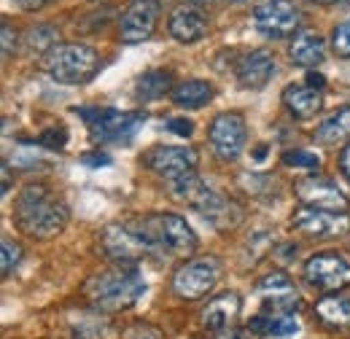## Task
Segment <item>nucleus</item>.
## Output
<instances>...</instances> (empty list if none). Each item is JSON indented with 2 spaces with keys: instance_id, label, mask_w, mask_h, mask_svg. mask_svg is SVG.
Wrapping results in <instances>:
<instances>
[{
  "instance_id": "f257e3e1",
  "label": "nucleus",
  "mask_w": 350,
  "mask_h": 339,
  "mask_svg": "<svg viewBox=\"0 0 350 339\" xmlns=\"http://www.w3.org/2000/svg\"><path fill=\"white\" fill-rule=\"evenodd\" d=\"M68 205L44 183H30L14 202V226L33 240L57 237L68 223Z\"/></svg>"
},
{
  "instance_id": "f03ea898",
  "label": "nucleus",
  "mask_w": 350,
  "mask_h": 339,
  "mask_svg": "<svg viewBox=\"0 0 350 339\" xmlns=\"http://www.w3.org/2000/svg\"><path fill=\"white\" fill-rule=\"evenodd\" d=\"M146 291V280L137 267L116 264L113 269L97 272L84 283V297L100 312H122L135 307Z\"/></svg>"
},
{
  "instance_id": "7ed1b4c3",
  "label": "nucleus",
  "mask_w": 350,
  "mask_h": 339,
  "mask_svg": "<svg viewBox=\"0 0 350 339\" xmlns=\"http://www.w3.org/2000/svg\"><path fill=\"white\" fill-rule=\"evenodd\" d=\"M44 70L62 86L89 84L100 73V54L87 43H59L44 57Z\"/></svg>"
},
{
  "instance_id": "20e7f679",
  "label": "nucleus",
  "mask_w": 350,
  "mask_h": 339,
  "mask_svg": "<svg viewBox=\"0 0 350 339\" xmlns=\"http://www.w3.org/2000/svg\"><path fill=\"white\" fill-rule=\"evenodd\" d=\"M137 229L143 232V237L151 243V248L157 254L191 256L197 251V245H200L194 229L186 223V218H180L175 213L146 215L143 221H137Z\"/></svg>"
},
{
  "instance_id": "39448f33",
  "label": "nucleus",
  "mask_w": 350,
  "mask_h": 339,
  "mask_svg": "<svg viewBox=\"0 0 350 339\" xmlns=\"http://www.w3.org/2000/svg\"><path fill=\"white\" fill-rule=\"evenodd\" d=\"M89 124V135L94 143H130L135 132L143 127L146 116L137 111H108V108H76Z\"/></svg>"
},
{
  "instance_id": "423d86ee",
  "label": "nucleus",
  "mask_w": 350,
  "mask_h": 339,
  "mask_svg": "<svg viewBox=\"0 0 350 339\" xmlns=\"http://www.w3.org/2000/svg\"><path fill=\"white\" fill-rule=\"evenodd\" d=\"M100 248L113 264H127V267H137V261L157 254L151 243L143 237V232L137 229V223L135 226H127V223L105 226L100 234Z\"/></svg>"
},
{
  "instance_id": "0eeeda50",
  "label": "nucleus",
  "mask_w": 350,
  "mask_h": 339,
  "mask_svg": "<svg viewBox=\"0 0 350 339\" xmlns=\"http://www.w3.org/2000/svg\"><path fill=\"white\" fill-rule=\"evenodd\" d=\"M221 277V261L216 256L191 258L183 267H178L173 275V294L183 301H197L208 297Z\"/></svg>"
},
{
  "instance_id": "6e6552de",
  "label": "nucleus",
  "mask_w": 350,
  "mask_h": 339,
  "mask_svg": "<svg viewBox=\"0 0 350 339\" xmlns=\"http://www.w3.org/2000/svg\"><path fill=\"white\" fill-rule=\"evenodd\" d=\"M208 143L213 148V154L224 162H234L245 143H248V127H245V116L237 111H224L219 113L211 127H208Z\"/></svg>"
},
{
  "instance_id": "1a4fd4ad",
  "label": "nucleus",
  "mask_w": 350,
  "mask_h": 339,
  "mask_svg": "<svg viewBox=\"0 0 350 339\" xmlns=\"http://www.w3.org/2000/svg\"><path fill=\"white\" fill-rule=\"evenodd\" d=\"M254 25L267 38H288L302 25V11L294 0H264L254 8Z\"/></svg>"
},
{
  "instance_id": "9d476101",
  "label": "nucleus",
  "mask_w": 350,
  "mask_h": 339,
  "mask_svg": "<svg viewBox=\"0 0 350 339\" xmlns=\"http://www.w3.org/2000/svg\"><path fill=\"white\" fill-rule=\"evenodd\" d=\"M143 167H148L151 172L162 175L165 180H173V178H180L186 172H194L197 165H200V154L194 146H151L143 157H140Z\"/></svg>"
},
{
  "instance_id": "9b49d317",
  "label": "nucleus",
  "mask_w": 350,
  "mask_h": 339,
  "mask_svg": "<svg viewBox=\"0 0 350 339\" xmlns=\"http://www.w3.org/2000/svg\"><path fill=\"white\" fill-rule=\"evenodd\" d=\"M159 16H162V3L159 0H130L127 8L119 16V41H148L157 33Z\"/></svg>"
},
{
  "instance_id": "f8f14e48",
  "label": "nucleus",
  "mask_w": 350,
  "mask_h": 339,
  "mask_svg": "<svg viewBox=\"0 0 350 339\" xmlns=\"http://www.w3.org/2000/svg\"><path fill=\"white\" fill-rule=\"evenodd\" d=\"M305 280L321 294H337L350 286V264L337 254H315L305 261Z\"/></svg>"
},
{
  "instance_id": "ddd939ff",
  "label": "nucleus",
  "mask_w": 350,
  "mask_h": 339,
  "mask_svg": "<svg viewBox=\"0 0 350 339\" xmlns=\"http://www.w3.org/2000/svg\"><path fill=\"white\" fill-rule=\"evenodd\" d=\"M262 297V312L264 315H297L302 307V299L297 294L291 277L286 272H269L264 275L256 286Z\"/></svg>"
},
{
  "instance_id": "4468645a",
  "label": "nucleus",
  "mask_w": 350,
  "mask_h": 339,
  "mask_svg": "<svg viewBox=\"0 0 350 339\" xmlns=\"http://www.w3.org/2000/svg\"><path fill=\"white\" fill-rule=\"evenodd\" d=\"M291 226L315 240H332L342 237L350 232V215L348 213H332V211H315V208H297L291 215Z\"/></svg>"
},
{
  "instance_id": "2eb2a0df",
  "label": "nucleus",
  "mask_w": 350,
  "mask_h": 339,
  "mask_svg": "<svg viewBox=\"0 0 350 339\" xmlns=\"http://www.w3.org/2000/svg\"><path fill=\"white\" fill-rule=\"evenodd\" d=\"M299 202L305 208H315V211H332V213H348L350 202L348 197L337 189V183H332L329 178H302L297 186H294Z\"/></svg>"
},
{
  "instance_id": "dca6fc26",
  "label": "nucleus",
  "mask_w": 350,
  "mask_h": 339,
  "mask_svg": "<svg viewBox=\"0 0 350 339\" xmlns=\"http://www.w3.org/2000/svg\"><path fill=\"white\" fill-rule=\"evenodd\" d=\"M167 30L178 43H197L208 36V14L197 5V3H186L178 5L170 19H167Z\"/></svg>"
},
{
  "instance_id": "f3484780",
  "label": "nucleus",
  "mask_w": 350,
  "mask_h": 339,
  "mask_svg": "<svg viewBox=\"0 0 350 339\" xmlns=\"http://www.w3.org/2000/svg\"><path fill=\"white\" fill-rule=\"evenodd\" d=\"M275 73V57L269 49H254L237 62V84L243 89H264Z\"/></svg>"
},
{
  "instance_id": "a211bd4d",
  "label": "nucleus",
  "mask_w": 350,
  "mask_h": 339,
  "mask_svg": "<svg viewBox=\"0 0 350 339\" xmlns=\"http://www.w3.org/2000/svg\"><path fill=\"white\" fill-rule=\"evenodd\" d=\"M240 310H243V299L240 294H234V291H224L219 297H213L205 307H202V312H200V321H202V329H208V331H226V329H232V323H234V318L240 315Z\"/></svg>"
},
{
  "instance_id": "6ab92c4d",
  "label": "nucleus",
  "mask_w": 350,
  "mask_h": 339,
  "mask_svg": "<svg viewBox=\"0 0 350 339\" xmlns=\"http://www.w3.org/2000/svg\"><path fill=\"white\" fill-rule=\"evenodd\" d=\"M167 191H170V197H173L175 202L189 205V208H194L197 213H202V208L211 202V197H213L216 189H211V186L197 175V170H194V172H186V175H180V178L167 180Z\"/></svg>"
},
{
  "instance_id": "aec40b11",
  "label": "nucleus",
  "mask_w": 350,
  "mask_h": 339,
  "mask_svg": "<svg viewBox=\"0 0 350 339\" xmlns=\"http://www.w3.org/2000/svg\"><path fill=\"white\" fill-rule=\"evenodd\" d=\"M283 103L294 119L302 122L315 119V113H321L323 108V89L310 84H291L283 89Z\"/></svg>"
},
{
  "instance_id": "412c9836",
  "label": "nucleus",
  "mask_w": 350,
  "mask_h": 339,
  "mask_svg": "<svg viewBox=\"0 0 350 339\" xmlns=\"http://www.w3.org/2000/svg\"><path fill=\"white\" fill-rule=\"evenodd\" d=\"M202 215H205L208 223H213L216 229L226 232V229H234V226L243 221V208H240L232 197H226V194H221V191H213L211 202L202 208Z\"/></svg>"
},
{
  "instance_id": "4be33fe9",
  "label": "nucleus",
  "mask_w": 350,
  "mask_h": 339,
  "mask_svg": "<svg viewBox=\"0 0 350 339\" xmlns=\"http://www.w3.org/2000/svg\"><path fill=\"white\" fill-rule=\"evenodd\" d=\"M288 57L299 68H315L326 59V41L318 33H299L288 46Z\"/></svg>"
},
{
  "instance_id": "5701e85b",
  "label": "nucleus",
  "mask_w": 350,
  "mask_h": 339,
  "mask_svg": "<svg viewBox=\"0 0 350 339\" xmlns=\"http://www.w3.org/2000/svg\"><path fill=\"white\" fill-rule=\"evenodd\" d=\"M165 94H173V73L170 70H148L137 79L135 86V97L140 103H154V100H162Z\"/></svg>"
},
{
  "instance_id": "b1692460",
  "label": "nucleus",
  "mask_w": 350,
  "mask_h": 339,
  "mask_svg": "<svg viewBox=\"0 0 350 339\" xmlns=\"http://www.w3.org/2000/svg\"><path fill=\"white\" fill-rule=\"evenodd\" d=\"M213 100V86L202 79H189V81H180L173 89V103L178 108H189V111H197L202 105H208Z\"/></svg>"
},
{
  "instance_id": "393cba45",
  "label": "nucleus",
  "mask_w": 350,
  "mask_h": 339,
  "mask_svg": "<svg viewBox=\"0 0 350 339\" xmlns=\"http://www.w3.org/2000/svg\"><path fill=\"white\" fill-rule=\"evenodd\" d=\"M251 331H256L259 337H294L299 331L297 315H256L245 323Z\"/></svg>"
},
{
  "instance_id": "a878e982",
  "label": "nucleus",
  "mask_w": 350,
  "mask_h": 339,
  "mask_svg": "<svg viewBox=\"0 0 350 339\" xmlns=\"http://www.w3.org/2000/svg\"><path fill=\"white\" fill-rule=\"evenodd\" d=\"M315 315L329 329H350V299L323 297L315 301Z\"/></svg>"
},
{
  "instance_id": "bb28decb",
  "label": "nucleus",
  "mask_w": 350,
  "mask_h": 339,
  "mask_svg": "<svg viewBox=\"0 0 350 339\" xmlns=\"http://www.w3.org/2000/svg\"><path fill=\"white\" fill-rule=\"evenodd\" d=\"M315 140H318L321 146H340V143L350 140V105L340 108V111L332 113L323 124H318Z\"/></svg>"
},
{
  "instance_id": "cd10ccee",
  "label": "nucleus",
  "mask_w": 350,
  "mask_h": 339,
  "mask_svg": "<svg viewBox=\"0 0 350 339\" xmlns=\"http://www.w3.org/2000/svg\"><path fill=\"white\" fill-rule=\"evenodd\" d=\"M59 30L57 27H51V25H38V27H33L30 33H27V46H30V51H44V57L51 51V49H57L59 43Z\"/></svg>"
},
{
  "instance_id": "c85d7f7f",
  "label": "nucleus",
  "mask_w": 350,
  "mask_h": 339,
  "mask_svg": "<svg viewBox=\"0 0 350 339\" xmlns=\"http://www.w3.org/2000/svg\"><path fill=\"white\" fill-rule=\"evenodd\" d=\"M283 165L286 167H297V170H318L321 167V159L315 157V154H310V151H299V148H294V151H286L283 154Z\"/></svg>"
},
{
  "instance_id": "c756f323",
  "label": "nucleus",
  "mask_w": 350,
  "mask_h": 339,
  "mask_svg": "<svg viewBox=\"0 0 350 339\" xmlns=\"http://www.w3.org/2000/svg\"><path fill=\"white\" fill-rule=\"evenodd\" d=\"M332 49H334L337 57L350 59V19L332 30Z\"/></svg>"
},
{
  "instance_id": "7c9ffc66",
  "label": "nucleus",
  "mask_w": 350,
  "mask_h": 339,
  "mask_svg": "<svg viewBox=\"0 0 350 339\" xmlns=\"http://www.w3.org/2000/svg\"><path fill=\"white\" fill-rule=\"evenodd\" d=\"M122 339H165V334L151 323H130L122 331Z\"/></svg>"
},
{
  "instance_id": "2f4dec72",
  "label": "nucleus",
  "mask_w": 350,
  "mask_h": 339,
  "mask_svg": "<svg viewBox=\"0 0 350 339\" xmlns=\"http://www.w3.org/2000/svg\"><path fill=\"white\" fill-rule=\"evenodd\" d=\"M38 143L46 146V148H54V151H62L65 143H68V132L65 127H54V129H46L44 135L38 137Z\"/></svg>"
},
{
  "instance_id": "473e14b6",
  "label": "nucleus",
  "mask_w": 350,
  "mask_h": 339,
  "mask_svg": "<svg viewBox=\"0 0 350 339\" xmlns=\"http://www.w3.org/2000/svg\"><path fill=\"white\" fill-rule=\"evenodd\" d=\"M22 258V248L11 240H3V275H11V269L19 264Z\"/></svg>"
},
{
  "instance_id": "72a5a7b5",
  "label": "nucleus",
  "mask_w": 350,
  "mask_h": 339,
  "mask_svg": "<svg viewBox=\"0 0 350 339\" xmlns=\"http://www.w3.org/2000/svg\"><path fill=\"white\" fill-rule=\"evenodd\" d=\"M14 51H16V30L8 22H3V59H11Z\"/></svg>"
},
{
  "instance_id": "f704fd0d",
  "label": "nucleus",
  "mask_w": 350,
  "mask_h": 339,
  "mask_svg": "<svg viewBox=\"0 0 350 339\" xmlns=\"http://www.w3.org/2000/svg\"><path fill=\"white\" fill-rule=\"evenodd\" d=\"M216 339H262V337L256 331H251L248 326H243V329H226V331L216 334Z\"/></svg>"
},
{
  "instance_id": "c9c22d12",
  "label": "nucleus",
  "mask_w": 350,
  "mask_h": 339,
  "mask_svg": "<svg viewBox=\"0 0 350 339\" xmlns=\"http://www.w3.org/2000/svg\"><path fill=\"white\" fill-rule=\"evenodd\" d=\"M167 127L173 129L175 135H183V137H189L191 132H194V124L189 122V119H170V124Z\"/></svg>"
},
{
  "instance_id": "e433bc0d",
  "label": "nucleus",
  "mask_w": 350,
  "mask_h": 339,
  "mask_svg": "<svg viewBox=\"0 0 350 339\" xmlns=\"http://www.w3.org/2000/svg\"><path fill=\"white\" fill-rule=\"evenodd\" d=\"M84 165H92V167H100V165H111V157L108 154H87L81 157Z\"/></svg>"
},
{
  "instance_id": "4c0bfd02",
  "label": "nucleus",
  "mask_w": 350,
  "mask_h": 339,
  "mask_svg": "<svg viewBox=\"0 0 350 339\" xmlns=\"http://www.w3.org/2000/svg\"><path fill=\"white\" fill-rule=\"evenodd\" d=\"M49 3H54V0H16V5L25 8V11H41Z\"/></svg>"
},
{
  "instance_id": "58836bf2",
  "label": "nucleus",
  "mask_w": 350,
  "mask_h": 339,
  "mask_svg": "<svg viewBox=\"0 0 350 339\" xmlns=\"http://www.w3.org/2000/svg\"><path fill=\"white\" fill-rule=\"evenodd\" d=\"M340 170H342V175L348 178L350 183V143H345V148L340 151Z\"/></svg>"
},
{
  "instance_id": "ea45409f",
  "label": "nucleus",
  "mask_w": 350,
  "mask_h": 339,
  "mask_svg": "<svg viewBox=\"0 0 350 339\" xmlns=\"http://www.w3.org/2000/svg\"><path fill=\"white\" fill-rule=\"evenodd\" d=\"M8 189H11V172L8 167H3V194H8Z\"/></svg>"
},
{
  "instance_id": "a19ab883",
  "label": "nucleus",
  "mask_w": 350,
  "mask_h": 339,
  "mask_svg": "<svg viewBox=\"0 0 350 339\" xmlns=\"http://www.w3.org/2000/svg\"><path fill=\"white\" fill-rule=\"evenodd\" d=\"M310 3H321V5H332V3H342V0H310Z\"/></svg>"
},
{
  "instance_id": "79ce46f5",
  "label": "nucleus",
  "mask_w": 350,
  "mask_h": 339,
  "mask_svg": "<svg viewBox=\"0 0 350 339\" xmlns=\"http://www.w3.org/2000/svg\"><path fill=\"white\" fill-rule=\"evenodd\" d=\"M194 3H211V0H194ZM229 3H245V0H229Z\"/></svg>"
}]
</instances>
